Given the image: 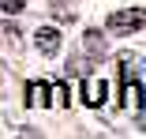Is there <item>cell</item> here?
I'll use <instances>...</instances> for the list:
<instances>
[{
    "label": "cell",
    "instance_id": "1",
    "mask_svg": "<svg viewBox=\"0 0 146 139\" xmlns=\"http://www.w3.org/2000/svg\"><path fill=\"white\" fill-rule=\"evenodd\" d=\"M120 60L127 64V68L120 72V105L139 113V109H142V79H139V72L131 68V64H135V57H131V53H124Z\"/></svg>",
    "mask_w": 146,
    "mask_h": 139
},
{
    "label": "cell",
    "instance_id": "2",
    "mask_svg": "<svg viewBox=\"0 0 146 139\" xmlns=\"http://www.w3.org/2000/svg\"><path fill=\"white\" fill-rule=\"evenodd\" d=\"M146 26V8H124L109 15V30L112 34H127V30H142Z\"/></svg>",
    "mask_w": 146,
    "mask_h": 139
},
{
    "label": "cell",
    "instance_id": "3",
    "mask_svg": "<svg viewBox=\"0 0 146 139\" xmlns=\"http://www.w3.org/2000/svg\"><path fill=\"white\" fill-rule=\"evenodd\" d=\"M105 98H109V83H105V79H90V75H82V102L90 105V109H98Z\"/></svg>",
    "mask_w": 146,
    "mask_h": 139
},
{
    "label": "cell",
    "instance_id": "4",
    "mask_svg": "<svg viewBox=\"0 0 146 139\" xmlns=\"http://www.w3.org/2000/svg\"><path fill=\"white\" fill-rule=\"evenodd\" d=\"M34 45L45 53V57H52V53H60V30L56 26H41V30L34 34Z\"/></svg>",
    "mask_w": 146,
    "mask_h": 139
},
{
    "label": "cell",
    "instance_id": "5",
    "mask_svg": "<svg viewBox=\"0 0 146 139\" xmlns=\"http://www.w3.org/2000/svg\"><path fill=\"white\" fill-rule=\"evenodd\" d=\"M26 105H49V87L45 83H26Z\"/></svg>",
    "mask_w": 146,
    "mask_h": 139
},
{
    "label": "cell",
    "instance_id": "6",
    "mask_svg": "<svg viewBox=\"0 0 146 139\" xmlns=\"http://www.w3.org/2000/svg\"><path fill=\"white\" fill-rule=\"evenodd\" d=\"M0 41H4L8 49H23V34L15 30L11 23H0Z\"/></svg>",
    "mask_w": 146,
    "mask_h": 139
},
{
    "label": "cell",
    "instance_id": "7",
    "mask_svg": "<svg viewBox=\"0 0 146 139\" xmlns=\"http://www.w3.org/2000/svg\"><path fill=\"white\" fill-rule=\"evenodd\" d=\"M86 49H90L94 57H105V41H101L98 30H86Z\"/></svg>",
    "mask_w": 146,
    "mask_h": 139
},
{
    "label": "cell",
    "instance_id": "8",
    "mask_svg": "<svg viewBox=\"0 0 146 139\" xmlns=\"http://www.w3.org/2000/svg\"><path fill=\"white\" fill-rule=\"evenodd\" d=\"M68 75H79V79H82V75H90V68H86V60L79 57V53L68 60Z\"/></svg>",
    "mask_w": 146,
    "mask_h": 139
},
{
    "label": "cell",
    "instance_id": "9",
    "mask_svg": "<svg viewBox=\"0 0 146 139\" xmlns=\"http://www.w3.org/2000/svg\"><path fill=\"white\" fill-rule=\"evenodd\" d=\"M26 8V0H0V11H8V15H19Z\"/></svg>",
    "mask_w": 146,
    "mask_h": 139
},
{
    "label": "cell",
    "instance_id": "10",
    "mask_svg": "<svg viewBox=\"0 0 146 139\" xmlns=\"http://www.w3.org/2000/svg\"><path fill=\"white\" fill-rule=\"evenodd\" d=\"M52 4V11L60 15V19H71V8H68V0H49Z\"/></svg>",
    "mask_w": 146,
    "mask_h": 139
},
{
    "label": "cell",
    "instance_id": "11",
    "mask_svg": "<svg viewBox=\"0 0 146 139\" xmlns=\"http://www.w3.org/2000/svg\"><path fill=\"white\" fill-rule=\"evenodd\" d=\"M52 94H56V105H68V90L64 87H52Z\"/></svg>",
    "mask_w": 146,
    "mask_h": 139
},
{
    "label": "cell",
    "instance_id": "12",
    "mask_svg": "<svg viewBox=\"0 0 146 139\" xmlns=\"http://www.w3.org/2000/svg\"><path fill=\"white\" fill-rule=\"evenodd\" d=\"M139 124H142V132H146V113H142V109H139Z\"/></svg>",
    "mask_w": 146,
    "mask_h": 139
}]
</instances>
